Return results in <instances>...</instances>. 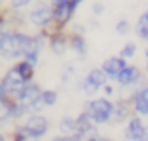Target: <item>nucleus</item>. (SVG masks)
Segmentation results:
<instances>
[{
    "label": "nucleus",
    "instance_id": "obj_10",
    "mask_svg": "<svg viewBox=\"0 0 148 141\" xmlns=\"http://www.w3.org/2000/svg\"><path fill=\"white\" fill-rule=\"evenodd\" d=\"M49 49L56 56H64L70 51V33L66 30H54L49 33Z\"/></svg>",
    "mask_w": 148,
    "mask_h": 141
},
{
    "label": "nucleus",
    "instance_id": "obj_1",
    "mask_svg": "<svg viewBox=\"0 0 148 141\" xmlns=\"http://www.w3.org/2000/svg\"><path fill=\"white\" fill-rule=\"evenodd\" d=\"M30 33H25L21 30H2L0 31V57L2 59H23L32 45Z\"/></svg>",
    "mask_w": 148,
    "mask_h": 141
},
{
    "label": "nucleus",
    "instance_id": "obj_15",
    "mask_svg": "<svg viewBox=\"0 0 148 141\" xmlns=\"http://www.w3.org/2000/svg\"><path fill=\"white\" fill-rule=\"evenodd\" d=\"M70 51H73L79 57H86V56H87V40H86V33L70 31Z\"/></svg>",
    "mask_w": 148,
    "mask_h": 141
},
{
    "label": "nucleus",
    "instance_id": "obj_32",
    "mask_svg": "<svg viewBox=\"0 0 148 141\" xmlns=\"http://www.w3.org/2000/svg\"><path fill=\"white\" fill-rule=\"evenodd\" d=\"M73 2H75L77 5H80V4H84V2H86V0H73Z\"/></svg>",
    "mask_w": 148,
    "mask_h": 141
},
{
    "label": "nucleus",
    "instance_id": "obj_24",
    "mask_svg": "<svg viewBox=\"0 0 148 141\" xmlns=\"http://www.w3.org/2000/svg\"><path fill=\"white\" fill-rule=\"evenodd\" d=\"M52 141H75V138L70 136V134H58L52 138Z\"/></svg>",
    "mask_w": 148,
    "mask_h": 141
},
{
    "label": "nucleus",
    "instance_id": "obj_18",
    "mask_svg": "<svg viewBox=\"0 0 148 141\" xmlns=\"http://www.w3.org/2000/svg\"><path fill=\"white\" fill-rule=\"evenodd\" d=\"M75 117H63L59 122H58V129H59V134H70L73 136L75 132Z\"/></svg>",
    "mask_w": 148,
    "mask_h": 141
},
{
    "label": "nucleus",
    "instance_id": "obj_28",
    "mask_svg": "<svg viewBox=\"0 0 148 141\" xmlns=\"http://www.w3.org/2000/svg\"><path fill=\"white\" fill-rule=\"evenodd\" d=\"M64 2H68V0H49V4H51L52 7H56V5H59V4H64Z\"/></svg>",
    "mask_w": 148,
    "mask_h": 141
},
{
    "label": "nucleus",
    "instance_id": "obj_34",
    "mask_svg": "<svg viewBox=\"0 0 148 141\" xmlns=\"http://www.w3.org/2000/svg\"><path fill=\"white\" fill-rule=\"evenodd\" d=\"M146 44H148V42H146Z\"/></svg>",
    "mask_w": 148,
    "mask_h": 141
},
{
    "label": "nucleus",
    "instance_id": "obj_20",
    "mask_svg": "<svg viewBox=\"0 0 148 141\" xmlns=\"http://www.w3.org/2000/svg\"><path fill=\"white\" fill-rule=\"evenodd\" d=\"M138 54V45H136V42H127V44H124L122 45V49H120V52H119V56H122L124 59H132L134 56Z\"/></svg>",
    "mask_w": 148,
    "mask_h": 141
},
{
    "label": "nucleus",
    "instance_id": "obj_16",
    "mask_svg": "<svg viewBox=\"0 0 148 141\" xmlns=\"http://www.w3.org/2000/svg\"><path fill=\"white\" fill-rule=\"evenodd\" d=\"M134 33H136L141 40L148 42V9L139 14L138 21H136V25H134Z\"/></svg>",
    "mask_w": 148,
    "mask_h": 141
},
{
    "label": "nucleus",
    "instance_id": "obj_9",
    "mask_svg": "<svg viewBox=\"0 0 148 141\" xmlns=\"http://www.w3.org/2000/svg\"><path fill=\"white\" fill-rule=\"evenodd\" d=\"M0 80H2V84H4V87H5V91H7V94H9V98H14L28 82L21 77V73L18 72V68H16V64H12L7 72L0 77Z\"/></svg>",
    "mask_w": 148,
    "mask_h": 141
},
{
    "label": "nucleus",
    "instance_id": "obj_30",
    "mask_svg": "<svg viewBox=\"0 0 148 141\" xmlns=\"http://www.w3.org/2000/svg\"><path fill=\"white\" fill-rule=\"evenodd\" d=\"M0 141H7V136H5V132L2 131V127H0Z\"/></svg>",
    "mask_w": 148,
    "mask_h": 141
},
{
    "label": "nucleus",
    "instance_id": "obj_7",
    "mask_svg": "<svg viewBox=\"0 0 148 141\" xmlns=\"http://www.w3.org/2000/svg\"><path fill=\"white\" fill-rule=\"evenodd\" d=\"M25 129L28 131V134L33 139H42L44 136H47L49 129H51V122L45 115H42V112L37 113H30L25 120H23Z\"/></svg>",
    "mask_w": 148,
    "mask_h": 141
},
{
    "label": "nucleus",
    "instance_id": "obj_33",
    "mask_svg": "<svg viewBox=\"0 0 148 141\" xmlns=\"http://www.w3.org/2000/svg\"><path fill=\"white\" fill-rule=\"evenodd\" d=\"M4 4H5V0H0V7H2Z\"/></svg>",
    "mask_w": 148,
    "mask_h": 141
},
{
    "label": "nucleus",
    "instance_id": "obj_12",
    "mask_svg": "<svg viewBox=\"0 0 148 141\" xmlns=\"http://www.w3.org/2000/svg\"><path fill=\"white\" fill-rule=\"evenodd\" d=\"M129 63H127V59H124L122 56H110V57H106L103 63H101V70L105 72V75L108 77V80H117V77H119V73L122 72V70L127 66Z\"/></svg>",
    "mask_w": 148,
    "mask_h": 141
},
{
    "label": "nucleus",
    "instance_id": "obj_31",
    "mask_svg": "<svg viewBox=\"0 0 148 141\" xmlns=\"http://www.w3.org/2000/svg\"><path fill=\"white\" fill-rule=\"evenodd\" d=\"M99 141H113V139H112V138H105V136H101Z\"/></svg>",
    "mask_w": 148,
    "mask_h": 141
},
{
    "label": "nucleus",
    "instance_id": "obj_13",
    "mask_svg": "<svg viewBox=\"0 0 148 141\" xmlns=\"http://www.w3.org/2000/svg\"><path fill=\"white\" fill-rule=\"evenodd\" d=\"M145 129H146L145 118L134 113V115L125 122V127H124V139H127V141H136V139H139V136L145 132Z\"/></svg>",
    "mask_w": 148,
    "mask_h": 141
},
{
    "label": "nucleus",
    "instance_id": "obj_25",
    "mask_svg": "<svg viewBox=\"0 0 148 141\" xmlns=\"http://www.w3.org/2000/svg\"><path fill=\"white\" fill-rule=\"evenodd\" d=\"M103 92H105V96H106V98H110V96H113V94H115V87L108 82V84L103 87Z\"/></svg>",
    "mask_w": 148,
    "mask_h": 141
},
{
    "label": "nucleus",
    "instance_id": "obj_23",
    "mask_svg": "<svg viewBox=\"0 0 148 141\" xmlns=\"http://www.w3.org/2000/svg\"><path fill=\"white\" fill-rule=\"evenodd\" d=\"M91 12H92L96 18H99V16L105 12V4H103V2H94V4L91 5Z\"/></svg>",
    "mask_w": 148,
    "mask_h": 141
},
{
    "label": "nucleus",
    "instance_id": "obj_19",
    "mask_svg": "<svg viewBox=\"0 0 148 141\" xmlns=\"http://www.w3.org/2000/svg\"><path fill=\"white\" fill-rule=\"evenodd\" d=\"M59 101V92L56 89H44L42 91V105L44 108H52Z\"/></svg>",
    "mask_w": 148,
    "mask_h": 141
},
{
    "label": "nucleus",
    "instance_id": "obj_22",
    "mask_svg": "<svg viewBox=\"0 0 148 141\" xmlns=\"http://www.w3.org/2000/svg\"><path fill=\"white\" fill-rule=\"evenodd\" d=\"M32 2H33V0H9V9H12V11H23Z\"/></svg>",
    "mask_w": 148,
    "mask_h": 141
},
{
    "label": "nucleus",
    "instance_id": "obj_27",
    "mask_svg": "<svg viewBox=\"0 0 148 141\" xmlns=\"http://www.w3.org/2000/svg\"><path fill=\"white\" fill-rule=\"evenodd\" d=\"M136 141H148V124H146V129H145V132L139 136V139H136Z\"/></svg>",
    "mask_w": 148,
    "mask_h": 141
},
{
    "label": "nucleus",
    "instance_id": "obj_5",
    "mask_svg": "<svg viewBox=\"0 0 148 141\" xmlns=\"http://www.w3.org/2000/svg\"><path fill=\"white\" fill-rule=\"evenodd\" d=\"M127 99L131 101L136 115L148 118V79H143L138 86H134Z\"/></svg>",
    "mask_w": 148,
    "mask_h": 141
},
{
    "label": "nucleus",
    "instance_id": "obj_17",
    "mask_svg": "<svg viewBox=\"0 0 148 141\" xmlns=\"http://www.w3.org/2000/svg\"><path fill=\"white\" fill-rule=\"evenodd\" d=\"M14 64H16L18 72L21 73V77H23L26 82H33V79H35V68H37L35 64L28 63L26 59H19V61H16Z\"/></svg>",
    "mask_w": 148,
    "mask_h": 141
},
{
    "label": "nucleus",
    "instance_id": "obj_4",
    "mask_svg": "<svg viewBox=\"0 0 148 141\" xmlns=\"http://www.w3.org/2000/svg\"><path fill=\"white\" fill-rule=\"evenodd\" d=\"M26 19L32 26H35L38 31L47 30L51 26H54V12H52V5L45 0H38V2L28 11Z\"/></svg>",
    "mask_w": 148,
    "mask_h": 141
},
{
    "label": "nucleus",
    "instance_id": "obj_29",
    "mask_svg": "<svg viewBox=\"0 0 148 141\" xmlns=\"http://www.w3.org/2000/svg\"><path fill=\"white\" fill-rule=\"evenodd\" d=\"M145 64H146V72H148V45L145 49Z\"/></svg>",
    "mask_w": 148,
    "mask_h": 141
},
{
    "label": "nucleus",
    "instance_id": "obj_3",
    "mask_svg": "<svg viewBox=\"0 0 148 141\" xmlns=\"http://www.w3.org/2000/svg\"><path fill=\"white\" fill-rule=\"evenodd\" d=\"M42 87L37 84V82H28L16 96H14V101L19 105V106H23L26 112H28V115L30 113H37V112H40L42 108H44V105H42Z\"/></svg>",
    "mask_w": 148,
    "mask_h": 141
},
{
    "label": "nucleus",
    "instance_id": "obj_11",
    "mask_svg": "<svg viewBox=\"0 0 148 141\" xmlns=\"http://www.w3.org/2000/svg\"><path fill=\"white\" fill-rule=\"evenodd\" d=\"M143 79H145V75L141 73V70H139L136 64H127L122 72L119 73V77H117L115 82H117L122 89H127V87L138 86Z\"/></svg>",
    "mask_w": 148,
    "mask_h": 141
},
{
    "label": "nucleus",
    "instance_id": "obj_21",
    "mask_svg": "<svg viewBox=\"0 0 148 141\" xmlns=\"http://www.w3.org/2000/svg\"><path fill=\"white\" fill-rule=\"evenodd\" d=\"M115 30H117V33H119V35H127V33H131L132 25H131V21H129V19H119V21H117V25H115Z\"/></svg>",
    "mask_w": 148,
    "mask_h": 141
},
{
    "label": "nucleus",
    "instance_id": "obj_26",
    "mask_svg": "<svg viewBox=\"0 0 148 141\" xmlns=\"http://www.w3.org/2000/svg\"><path fill=\"white\" fill-rule=\"evenodd\" d=\"M5 99H9V94H7V91H5V87H4V84H2V80H0V103H4Z\"/></svg>",
    "mask_w": 148,
    "mask_h": 141
},
{
    "label": "nucleus",
    "instance_id": "obj_8",
    "mask_svg": "<svg viewBox=\"0 0 148 141\" xmlns=\"http://www.w3.org/2000/svg\"><path fill=\"white\" fill-rule=\"evenodd\" d=\"M77 4L73 0H68L64 4H59L56 7H52V12H54V26L58 30H66L73 18H75V12H77Z\"/></svg>",
    "mask_w": 148,
    "mask_h": 141
},
{
    "label": "nucleus",
    "instance_id": "obj_2",
    "mask_svg": "<svg viewBox=\"0 0 148 141\" xmlns=\"http://www.w3.org/2000/svg\"><path fill=\"white\" fill-rule=\"evenodd\" d=\"M98 127L106 125L113 122V112H115V103L106 98V96H98L89 101H86L84 110H82Z\"/></svg>",
    "mask_w": 148,
    "mask_h": 141
},
{
    "label": "nucleus",
    "instance_id": "obj_6",
    "mask_svg": "<svg viewBox=\"0 0 148 141\" xmlns=\"http://www.w3.org/2000/svg\"><path fill=\"white\" fill-rule=\"evenodd\" d=\"M110 80H108V77L105 75V72L101 68H92V70H89L87 72V75L82 79V82H80V89H82V92L86 94V96H94V94H98L99 91H103V87L108 84Z\"/></svg>",
    "mask_w": 148,
    "mask_h": 141
},
{
    "label": "nucleus",
    "instance_id": "obj_14",
    "mask_svg": "<svg viewBox=\"0 0 148 141\" xmlns=\"http://www.w3.org/2000/svg\"><path fill=\"white\" fill-rule=\"evenodd\" d=\"M134 115L132 105L127 98H120L115 101V112H113V124H125Z\"/></svg>",
    "mask_w": 148,
    "mask_h": 141
}]
</instances>
